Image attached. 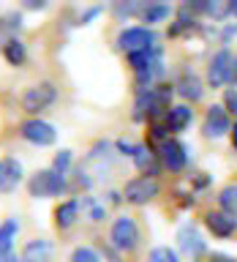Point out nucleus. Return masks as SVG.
I'll list each match as a JSON object with an SVG mask.
<instances>
[{"mask_svg": "<svg viewBox=\"0 0 237 262\" xmlns=\"http://www.w3.org/2000/svg\"><path fill=\"white\" fill-rule=\"evenodd\" d=\"M155 33L147 28V25H134V28H123L120 36H117V49L126 55H134V52H145V49H155Z\"/></svg>", "mask_w": 237, "mask_h": 262, "instance_id": "f257e3e1", "label": "nucleus"}, {"mask_svg": "<svg viewBox=\"0 0 237 262\" xmlns=\"http://www.w3.org/2000/svg\"><path fill=\"white\" fill-rule=\"evenodd\" d=\"M28 191L36 200H49V196H60L65 191V178L57 175L55 169H41L28 180Z\"/></svg>", "mask_w": 237, "mask_h": 262, "instance_id": "f03ea898", "label": "nucleus"}, {"mask_svg": "<svg viewBox=\"0 0 237 262\" xmlns=\"http://www.w3.org/2000/svg\"><path fill=\"white\" fill-rule=\"evenodd\" d=\"M57 101V90L52 82H41V85H33L25 90V96H22V106H25V112H30V115H38V112H44L49 110Z\"/></svg>", "mask_w": 237, "mask_h": 262, "instance_id": "7ed1b4c3", "label": "nucleus"}, {"mask_svg": "<svg viewBox=\"0 0 237 262\" xmlns=\"http://www.w3.org/2000/svg\"><path fill=\"white\" fill-rule=\"evenodd\" d=\"M19 134H22L25 142L38 145V147L55 145V139H57L55 126H52V123H46V120H41V118H30V120H25L22 126H19Z\"/></svg>", "mask_w": 237, "mask_h": 262, "instance_id": "20e7f679", "label": "nucleus"}, {"mask_svg": "<svg viewBox=\"0 0 237 262\" xmlns=\"http://www.w3.org/2000/svg\"><path fill=\"white\" fill-rule=\"evenodd\" d=\"M112 246L117 251H134L139 246V227L131 216H120L112 224Z\"/></svg>", "mask_w": 237, "mask_h": 262, "instance_id": "39448f33", "label": "nucleus"}, {"mask_svg": "<svg viewBox=\"0 0 237 262\" xmlns=\"http://www.w3.org/2000/svg\"><path fill=\"white\" fill-rule=\"evenodd\" d=\"M123 196H126V202H131V205H147L153 196H158V180L147 178V175L128 180L126 188H123Z\"/></svg>", "mask_w": 237, "mask_h": 262, "instance_id": "423d86ee", "label": "nucleus"}, {"mask_svg": "<svg viewBox=\"0 0 237 262\" xmlns=\"http://www.w3.org/2000/svg\"><path fill=\"white\" fill-rule=\"evenodd\" d=\"M158 161L167 167L169 172H183L185 161H188V147L180 139H167L158 147Z\"/></svg>", "mask_w": 237, "mask_h": 262, "instance_id": "0eeeda50", "label": "nucleus"}, {"mask_svg": "<svg viewBox=\"0 0 237 262\" xmlns=\"http://www.w3.org/2000/svg\"><path fill=\"white\" fill-rule=\"evenodd\" d=\"M232 63H234V57L229 49H221V52L212 55V60L207 66V82L212 88H221L226 82H232Z\"/></svg>", "mask_w": 237, "mask_h": 262, "instance_id": "6e6552de", "label": "nucleus"}, {"mask_svg": "<svg viewBox=\"0 0 237 262\" xmlns=\"http://www.w3.org/2000/svg\"><path fill=\"white\" fill-rule=\"evenodd\" d=\"M204 137L207 139H221L224 134H229L232 131V123H229V112L224 110V106H218V104H212L207 115H204Z\"/></svg>", "mask_w": 237, "mask_h": 262, "instance_id": "1a4fd4ad", "label": "nucleus"}, {"mask_svg": "<svg viewBox=\"0 0 237 262\" xmlns=\"http://www.w3.org/2000/svg\"><path fill=\"white\" fill-rule=\"evenodd\" d=\"M177 246H180V251H183L185 257H191V259L202 257L204 249H207V246H204V241H202V235H199V229H196L194 224H183V227H180Z\"/></svg>", "mask_w": 237, "mask_h": 262, "instance_id": "9d476101", "label": "nucleus"}, {"mask_svg": "<svg viewBox=\"0 0 237 262\" xmlns=\"http://www.w3.org/2000/svg\"><path fill=\"white\" fill-rule=\"evenodd\" d=\"M204 224H207V229L216 237H229V235H234V229H237V216H229L224 210H212L204 216Z\"/></svg>", "mask_w": 237, "mask_h": 262, "instance_id": "9b49d317", "label": "nucleus"}, {"mask_svg": "<svg viewBox=\"0 0 237 262\" xmlns=\"http://www.w3.org/2000/svg\"><path fill=\"white\" fill-rule=\"evenodd\" d=\"M22 180V164L16 159H3L0 161V194H8L19 186Z\"/></svg>", "mask_w": 237, "mask_h": 262, "instance_id": "f8f14e48", "label": "nucleus"}, {"mask_svg": "<svg viewBox=\"0 0 237 262\" xmlns=\"http://www.w3.org/2000/svg\"><path fill=\"white\" fill-rule=\"evenodd\" d=\"M52 257H55V246L44 237H36L22 249V262H52Z\"/></svg>", "mask_w": 237, "mask_h": 262, "instance_id": "ddd939ff", "label": "nucleus"}, {"mask_svg": "<svg viewBox=\"0 0 237 262\" xmlns=\"http://www.w3.org/2000/svg\"><path fill=\"white\" fill-rule=\"evenodd\" d=\"M131 159H134L136 169H139V172H145L147 178H153L155 172H158V153H153L147 145H136V147H134V156H131Z\"/></svg>", "mask_w": 237, "mask_h": 262, "instance_id": "4468645a", "label": "nucleus"}, {"mask_svg": "<svg viewBox=\"0 0 237 262\" xmlns=\"http://www.w3.org/2000/svg\"><path fill=\"white\" fill-rule=\"evenodd\" d=\"M191 120H194V110H191V106L177 104V106H172L169 115H167V128L175 131V134H180V131H185L188 126H191Z\"/></svg>", "mask_w": 237, "mask_h": 262, "instance_id": "2eb2a0df", "label": "nucleus"}, {"mask_svg": "<svg viewBox=\"0 0 237 262\" xmlns=\"http://www.w3.org/2000/svg\"><path fill=\"white\" fill-rule=\"evenodd\" d=\"M79 219V200H68L55 208V227L57 229H68L74 227V221Z\"/></svg>", "mask_w": 237, "mask_h": 262, "instance_id": "dca6fc26", "label": "nucleus"}, {"mask_svg": "<svg viewBox=\"0 0 237 262\" xmlns=\"http://www.w3.org/2000/svg\"><path fill=\"white\" fill-rule=\"evenodd\" d=\"M177 93L183 98H188V101H199L202 93H204L199 77H196V74H183L180 82H177Z\"/></svg>", "mask_w": 237, "mask_h": 262, "instance_id": "f3484780", "label": "nucleus"}, {"mask_svg": "<svg viewBox=\"0 0 237 262\" xmlns=\"http://www.w3.org/2000/svg\"><path fill=\"white\" fill-rule=\"evenodd\" d=\"M169 16H172V8H169L167 3H147V6H145V11H142V16H139V19H142V22H147V28H150V25L167 22Z\"/></svg>", "mask_w": 237, "mask_h": 262, "instance_id": "a211bd4d", "label": "nucleus"}, {"mask_svg": "<svg viewBox=\"0 0 237 262\" xmlns=\"http://www.w3.org/2000/svg\"><path fill=\"white\" fill-rule=\"evenodd\" d=\"M22 28V16L19 14H6L0 19V49H3L11 38H16V30Z\"/></svg>", "mask_w": 237, "mask_h": 262, "instance_id": "6ab92c4d", "label": "nucleus"}, {"mask_svg": "<svg viewBox=\"0 0 237 262\" xmlns=\"http://www.w3.org/2000/svg\"><path fill=\"white\" fill-rule=\"evenodd\" d=\"M16 232H19V221L16 219H6L3 224H0V254L11 251V246L16 241Z\"/></svg>", "mask_w": 237, "mask_h": 262, "instance_id": "aec40b11", "label": "nucleus"}, {"mask_svg": "<svg viewBox=\"0 0 237 262\" xmlns=\"http://www.w3.org/2000/svg\"><path fill=\"white\" fill-rule=\"evenodd\" d=\"M218 205L229 216H237V183H229L218 191Z\"/></svg>", "mask_w": 237, "mask_h": 262, "instance_id": "412c9836", "label": "nucleus"}, {"mask_svg": "<svg viewBox=\"0 0 237 262\" xmlns=\"http://www.w3.org/2000/svg\"><path fill=\"white\" fill-rule=\"evenodd\" d=\"M3 55H6V60L11 66H25V60H28V49H25V44L19 38L8 41V44L3 47Z\"/></svg>", "mask_w": 237, "mask_h": 262, "instance_id": "4be33fe9", "label": "nucleus"}, {"mask_svg": "<svg viewBox=\"0 0 237 262\" xmlns=\"http://www.w3.org/2000/svg\"><path fill=\"white\" fill-rule=\"evenodd\" d=\"M202 14L212 16L216 22L226 19L229 16V0H207V3H202Z\"/></svg>", "mask_w": 237, "mask_h": 262, "instance_id": "5701e85b", "label": "nucleus"}, {"mask_svg": "<svg viewBox=\"0 0 237 262\" xmlns=\"http://www.w3.org/2000/svg\"><path fill=\"white\" fill-rule=\"evenodd\" d=\"M194 28V19H191V8L183 6L177 11V22L169 28V36H180V33H185V30H191Z\"/></svg>", "mask_w": 237, "mask_h": 262, "instance_id": "b1692460", "label": "nucleus"}, {"mask_svg": "<svg viewBox=\"0 0 237 262\" xmlns=\"http://www.w3.org/2000/svg\"><path fill=\"white\" fill-rule=\"evenodd\" d=\"M147 262H180L177 251L169 249V246H155V249L147 254Z\"/></svg>", "mask_w": 237, "mask_h": 262, "instance_id": "393cba45", "label": "nucleus"}, {"mask_svg": "<svg viewBox=\"0 0 237 262\" xmlns=\"http://www.w3.org/2000/svg\"><path fill=\"white\" fill-rule=\"evenodd\" d=\"M145 6L147 3H134V0H131V3H117L114 6V16H117V19H123V16H142V11H145Z\"/></svg>", "mask_w": 237, "mask_h": 262, "instance_id": "a878e982", "label": "nucleus"}, {"mask_svg": "<svg viewBox=\"0 0 237 262\" xmlns=\"http://www.w3.org/2000/svg\"><path fill=\"white\" fill-rule=\"evenodd\" d=\"M71 262H101V257H98V251L90 249V246H79V249H74Z\"/></svg>", "mask_w": 237, "mask_h": 262, "instance_id": "bb28decb", "label": "nucleus"}, {"mask_svg": "<svg viewBox=\"0 0 237 262\" xmlns=\"http://www.w3.org/2000/svg\"><path fill=\"white\" fill-rule=\"evenodd\" d=\"M71 167V150H60L55 156V161H52V169L57 172V175H65Z\"/></svg>", "mask_w": 237, "mask_h": 262, "instance_id": "cd10ccee", "label": "nucleus"}, {"mask_svg": "<svg viewBox=\"0 0 237 262\" xmlns=\"http://www.w3.org/2000/svg\"><path fill=\"white\" fill-rule=\"evenodd\" d=\"M82 208L90 213V219H93V221H101V219H104V208H101V205H96L90 196H85V200H82Z\"/></svg>", "mask_w": 237, "mask_h": 262, "instance_id": "c85d7f7f", "label": "nucleus"}, {"mask_svg": "<svg viewBox=\"0 0 237 262\" xmlns=\"http://www.w3.org/2000/svg\"><path fill=\"white\" fill-rule=\"evenodd\" d=\"M224 110L237 115V88H229V90H226V96H224Z\"/></svg>", "mask_w": 237, "mask_h": 262, "instance_id": "c756f323", "label": "nucleus"}, {"mask_svg": "<svg viewBox=\"0 0 237 262\" xmlns=\"http://www.w3.org/2000/svg\"><path fill=\"white\" fill-rule=\"evenodd\" d=\"M98 14H101V6H93V8H87V11L79 16V25H87V22L93 19V16H98Z\"/></svg>", "mask_w": 237, "mask_h": 262, "instance_id": "7c9ffc66", "label": "nucleus"}, {"mask_svg": "<svg viewBox=\"0 0 237 262\" xmlns=\"http://www.w3.org/2000/svg\"><path fill=\"white\" fill-rule=\"evenodd\" d=\"M234 36H237V28H234V25H226L224 33H221V41H224V44H229V41H232Z\"/></svg>", "mask_w": 237, "mask_h": 262, "instance_id": "2f4dec72", "label": "nucleus"}, {"mask_svg": "<svg viewBox=\"0 0 237 262\" xmlns=\"http://www.w3.org/2000/svg\"><path fill=\"white\" fill-rule=\"evenodd\" d=\"M204 262H234V259L226 257V254H210V257L204 259Z\"/></svg>", "mask_w": 237, "mask_h": 262, "instance_id": "473e14b6", "label": "nucleus"}, {"mask_svg": "<svg viewBox=\"0 0 237 262\" xmlns=\"http://www.w3.org/2000/svg\"><path fill=\"white\" fill-rule=\"evenodd\" d=\"M0 262H22V257H16V251H8V254H0Z\"/></svg>", "mask_w": 237, "mask_h": 262, "instance_id": "72a5a7b5", "label": "nucleus"}, {"mask_svg": "<svg viewBox=\"0 0 237 262\" xmlns=\"http://www.w3.org/2000/svg\"><path fill=\"white\" fill-rule=\"evenodd\" d=\"M25 8H46V3H44V0H38V3H36V0H28Z\"/></svg>", "mask_w": 237, "mask_h": 262, "instance_id": "f704fd0d", "label": "nucleus"}, {"mask_svg": "<svg viewBox=\"0 0 237 262\" xmlns=\"http://www.w3.org/2000/svg\"><path fill=\"white\" fill-rule=\"evenodd\" d=\"M229 16H237V0H232V3H229Z\"/></svg>", "mask_w": 237, "mask_h": 262, "instance_id": "c9c22d12", "label": "nucleus"}, {"mask_svg": "<svg viewBox=\"0 0 237 262\" xmlns=\"http://www.w3.org/2000/svg\"><path fill=\"white\" fill-rule=\"evenodd\" d=\"M229 134H232V145L237 147V123H234V126H232V131H229Z\"/></svg>", "mask_w": 237, "mask_h": 262, "instance_id": "e433bc0d", "label": "nucleus"}, {"mask_svg": "<svg viewBox=\"0 0 237 262\" xmlns=\"http://www.w3.org/2000/svg\"><path fill=\"white\" fill-rule=\"evenodd\" d=\"M232 82L237 85V57H234V63H232Z\"/></svg>", "mask_w": 237, "mask_h": 262, "instance_id": "4c0bfd02", "label": "nucleus"}]
</instances>
